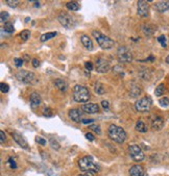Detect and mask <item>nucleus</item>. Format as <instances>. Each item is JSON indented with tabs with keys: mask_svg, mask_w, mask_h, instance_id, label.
<instances>
[{
	"mask_svg": "<svg viewBox=\"0 0 169 176\" xmlns=\"http://www.w3.org/2000/svg\"><path fill=\"white\" fill-rule=\"evenodd\" d=\"M128 152H130L131 158L135 161H142L145 158L144 152L138 145H131L128 147Z\"/></svg>",
	"mask_w": 169,
	"mask_h": 176,
	"instance_id": "9",
	"label": "nucleus"
},
{
	"mask_svg": "<svg viewBox=\"0 0 169 176\" xmlns=\"http://www.w3.org/2000/svg\"><path fill=\"white\" fill-rule=\"evenodd\" d=\"M117 57H118V60L120 63H130L133 60L130 49L125 46L119 47L118 51H117Z\"/></svg>",
	"mask_w": 169,
	"mask_h": 176,
	"instance_id": "8",
	"label": "nucleus"
},
{
	"mask_svg": "<svg viewBox=\"0 0 169 176\" xmlns=\"http://www.w3.org/2000/svg\"><path fill=\"white\" fill-rule=\"evenodd\" d=\"M136 130L139 131V132H146L147 131V127L146 125H145V123L143 121H137V123H136Z\"/></svg>",
	"mask_w": 169,
	"mask_h": 176,
	"instance_id": "22",
	"label": "nucleus"
},
{
	"mask_svg": "<svg viewBox=\"0 0 169 176\" xmlns=\"http://www.w3.org/2000/svg\"><path fill=\"white\" fill-rule=\"evenodd\" d=\"M50 145H51V147H52L53 149H55V150H58L60 149V144H58V142L55 140V139H50Z\"/></svg>",
	"mask_w": 169,
	"mask_h": 176,
	"instance_id": "34",
	"label": "nucleus"
},
{
	"mask_svg": "<svg viewBox=\"0 0 169 176\" xmlns=\"http://www.w3.org/2000/svg\"><path fill=\"white\" fill-rule=\"evenodd\" d=\"M93 37H95L97 44L101 47L102 49H111L114 47L115 42L112 39H110L109 37H105L104 34H102L101 32L97 31V30H93L92 31Z\"/></svg>",
	"mask_w": 169,
	"mask_h": 176,
	"instance_id": "4",
	"label": "nucleus"
},
{
	"mask_svg": "<svg viewBox=\"0 0 169 176\" xmlns=\"http://www.w3.org/2000/svg\"><path fill=\"white\" fill-rule=\"evenodd\" d=\"M8 163L9 167H11L12 169H16V168H17V165H16V161H14V158H9Z\"/></svg>",
	"mask_w": 169,
	"mask_h": 176,
	"instance_id": "38",
	"label": "nucleus"
},
{
	"mask_svg": "<svg viewBox=\"0 0 169 176\" xmlns=\"http://www.w3.org/2000/svg\"><path fill=\"white\" fill-rule=\"evenodd\" d=\"M81 43H83V45L85 46V48L86 49H88V50H92L93 49V42L88 36H86V34L81 36Z\"/></svg>",
	"mask_w": 169,
	"mask_h": 176,
	"instance_id": "18",
	"label": "nucleus"
},
{
	"mask_svg": "<svg viewBox=\"0 0 169 176\" xmlns=\"http://www.w3.org/2000/svg\"><path fill=\"white\" fill-rule=\"evenodd\" d=\"M108 135L112 141L118 143V144H122L125 142L126 140V132L120 126L117 125H110V127L108 128Z\"/></svg>",
	"mask_w": 169,
	"mask_h": 176,
	"instance_id": "1",
	"label": "nucleus"
},
{
	"mask_svg": "<svg viewBox=\"0 0 169 176\" xmlns=\"http://www.w3.org/2000/svg\"><path fill=\"white\" fill-rule=\"evenodd\" d=\"M55 86L60 91H62V92H66V91H67V89H68V83H66L64 79H61V78L55 79Z\"/></svg>",
	"mask_w": 169,
	"mask_h": 176,
	"instance_id": "20",
	"label": "nucleus"
},
{
	"mask_svg": "<svg viewBox=\"0 0 169 176\" xmlns=\"http://www.w3.org/2000/svg\"><path fill=\"white\" fill-rule=\"evenodd\" d=\"M137 13H138V15H139L140 17H143V18L148 17V14H149L148 2L144 1V0H140V1H138V3H137Z\"/></svg>",
	"mask_w": 169,
	"mask_h": 176,
	"instance_id": "10",
	"label": "nucleus"
},
{
	"mask_svg": "<svg viewBox=\"0 0 169 176\" xmlns=\"http://www.w3.org/2000/svg\"><path fill=\"white\" fill-rule=\"evenodd\" d=\"M151 105H152L151 99H150L148 96H146V97H143L136 101L135 109H136V111L139 112H146L150 109Z\"/></svg>",
	"mask_w": 169,
	"mask_h": 176,
	"instance_id": "5",
	"label": "nucleus"
},
{
	"mask_svg": "<svg viewBox=\"0 0 169 176\" xmlns=\"http://www.w3.org/2000/svg\"><path fill=\"white\" fill-rule=\"evenodd\" d=\"M78 167L83 172H93L97 173L99 171V167L97 164L94 163L92 156H85L78 161Z\"/></svg>",
	"mask_w": 169,
	"mask_h": 176,
	"instance_id": "2",
	"label": "nucleus"
},
{
	"mask_svg": "<svg viewBox=\"0 0 169 176\" xmlns=\"http://www.w3.org/2000/svg\"><path fill=\"white\" fill-rule=\"evenodd\" d=\"M86 138H87V139H88L89 141H91V142H92V141H94V139H95V137H94V135H93L91 132L86 133Z\"/></svg>",
	"mask_w": 169,
	"mask_h": 176,
	"instance_id": "42",
	"label": "nucleus"
},
{
	"mask_svg": "<svg viewBox=\"0 0 169 176\" xmlns=\"http://www.w3.org/2000/svg\"><path fill=\"white\" fill-rule=\"evenodd\" d=\"M66 6H67L68 9H70V11H79V8H81V5H79V3H78V2H76V1H69L67 4H66Z\"/></svg>",
	"mask_w": 169,
	"mask_h": 176,
	"instance_id": "21",
	"label": "nucleus"
},
{
	"mask_svg": "<svg viewBox=\"0 0 169 176\" xmlns=\"http://www.w3.org/2000/svg\"><path fill=\"white\" fill-rule=\"evenodd\" d=\"M6 4H8V6H11V8H16V6L19 4V1H17V0H6Z\"/></svg>",
	"mask_w": 169,
	"mask_h": 176,
	"instance_id": "35",
	"label": "nucleus"
},
{
	"mask_svg": "<svg viewBox=\"0 0 169 176\" xmlns=\"http://www.w3.org/2000/svg\"><path fill=\"white\" fill-rule=\"evenodd\" d=\"M34 4H35V8H39L40 6V2H34Z\"/></svg>",
	"mask_w": 169,
	"mask_h": 176,
	"instance_id": "46",
	"label": "nucleus"
},
{
	"mask_svg": "<svg viewBox=\"0 0 169 176\" xmlns=\"http://www.w3.org/2000/svg\"><path fill=\"white\" fill-rule=\"evenodd\" d=\"M164 92H165V86H164L163 83L159 84L158 86H157L156 91H154V94H156V96H162L164 94Z\"/></svg>",
	"mask_w": 169,
	"mask_h": 176,
	"instance_id": "26",
	"label": "nucleus"
},
{
	"mask_svg": "<svg viewBox=\"0 0 169 176\" xmlns=\"http://www.w3.org/2000/svg\"><path fill=\"white\" fill-rule=\"evenodd\" d=\"M20 37H21V39H22L23 41H27V40L29 39V37H30V31L29 30H27V29L22 30V32L20 34Z\"/></svg>",
	"mask_w": 169,
	"mask_h": 176,
	"instance_id": "28",
	"label": "nucleus"
},
{
	"mask_svg": "<svg viewBox=\"0 0 169 176\" xmlns=\"http://www.w3.org/2000/svg\"><path fill=\"white\" fill-rule=\"evenodd\" d=\"M95 92L97 93V94H99V95H102V94H104L105 93L104 86H103L100 83H95Z\"/></svg>",
	"mask_w": 169,
	"mask_h": 176,
	"instance_id": "25",
	"label": "nucleus"
},
{
	"mask_svg": "<svg viewBox=\"0 0 169 176\" xmlns=\"http://www.w3.org/2000/svg\"><path fill=\"white\" fill-rule=\"evenodd\" d=\"M166 63H167V64H169V55L167 56V57H166Z\"/></svg>",
	"mask_w": 169,
	"mask_h": 176,
	"instance_id": "47",
	"label": "nucleus"
},
{
	"mask_svg": "<svg viewBox=\"0 0 169 176\" xmlns=\"http://www.w3.org/2000/svg\"><path fill=\"white\" fill-rule=\"evenodd\" d=\"M4 30H5L8 34H13L14 31H15V27H14V24L12 22H6L5 24H4Z\"/></svg>",
	"mask_w": 169,
	"mask_h": 176,
	"instance_id": "24",
	"label": "nucleus"
},
{
	"mask_svg": "<svg viewBox=\"0 0 169 176\" xmlns=\"http://www.w3.org/2000/svg\"><path fill=\"white\" fill-rule=\"evenodd\" d=\"M151 127L154 130H161L164 127V119L160 116H154L151 120Z\"/></svg>",
	"mask_w": 169,
	"mask_h": 176,
	"instance_id": "12",
	"label": "nucleus"
},
{
	"mask_svg": "<svg viewBox=\"0 0 169 176\" xmlns=\"http://www.w3.org/2000/svg\"><path fill=\"white\" fill-rule=\"evenodd\" d=\"M9 18V14L8 11H2L1 14H0V21H1L2 23H4L5 24V22L8 20Z\"/></svg>",
	"mask_w": 169,
	"mask_h": 176,
	"instance_id": "29",
	"label": "nucleus"
},
{
	"mask_svg": "<svg viewBox=\"0 0 169 176\" xmlns=\"http://www.w3.org/2000/svg\"><path fill=\"white\" fill-rule=\"evenodd\" d=\"M90 129L93 130L95 133H97V135H100L101 133V129H100V126L99 125H91L90 126Z\"/></svg>",
	"mask_w": 169,
	"mask_h": 176,
	"instance_id": "32",
	"label": "nucleus"
},
{
	"mask_svg": "<svg viewBox=\"0 0 169 176\" xmlns=\"http://www.w3.org/2000/svg\"><path fill=\"white\" fill-rule=\"evenodd\" d=\"M96 70L99 73H105L110 70V63L104 58H98L96 60Z\"/></svg>",
	"mask_w": 169,
	"mask_h": 176,
	"instance_id": "11",
	"label": "nucleus"
},
{
	"mask_svg": "<svg viewBox=\"0 0 169 176\" xmlns=\"http://www.w3.org/2000/svg\"><path fill=\"white\" fill-rule=\"evenodd\" d=\"M5 139H6V137H5V133H4V131H0V142H1V144H3L4 142H5Z\"/></svg>",
	"mask_w": 169,
	"mask_h": 176,
	"instance_id": "41",
	"label": "nucleus"
},
{
	"mask_svg": "<svg viewBox=\"0 0 169 176\" xmlns=\"http://www.w3.org/2000/svg\"><path fill=\"white\" fill-rule=\"evenodd\" d=\"M12 137L14 138V140H15L16 142H17L21 147H22V148H24V149H27L28 148L27 142L25 141V139L22 137V135H20L17 132H14V133H12Z\"/></svg>",
	"mask_w": 169,
	"mask_h": 176,
	"instance_id": "15",
	"label": "nucleus"
},
{
	"mask_svg": "<svg viewBox=\"0 0 169 176\" xmlns=\"http://www.w3.org/2000/svg\"><path fill=\"white\" fill-rule=\"evenodd\" d=\"M78 176H85L84 174H81V175H78Z\"/></svg>",
	"mask_w": 169,
	"mask_h": 176,
	"instance_id": "48",
	"label": "nucleus"
},
{
	"mask_svg": "<svg viewBox=\"0 0 169 176\" xmlns=\"http://www.w3.org/2000/svg\"><path fill=\"white\" fill-rule=\"evenodd\" d=\"M131 176H145L144 168L140 165H135L130 169Z\"/></svg>",
	"mask_w": 169,
	"mask_h": 176,
	"instance_id": "14",
	"label": "nucleus"
},
{
	"mask_svg": "<svg viewBox=\"0 0 169 176\" xmlns=\"http://www.w3.org/2000/svg\"><path fill=\"white\" fill-rule=\"evenodd\" d=\"M56 34H58V32H48V34H44L41 36L40 40H41V42H46V41H48V40L55 37Z\"/></svg>",
	"mask_w": 169,
	"mask_h": 176,
	"instance_id": "23",
	"label": "nucleus"
},
{
	"mask_svg": "<svg viewBox=\"0 0 169 176\" xmlns=\"http://www.w3.org/2000/svg\"><path fill=\"white\" fill-rule=\"evenodd\" d=\"M0 89H1V92L2 93H8L9 91V86L8 83H1L0 84Z\"/></svg>",
	"mask_w": 169,
	"mask_h": 176,
	"instance_id": "31",
	"label": "nucleus"
},
{
	"mask_svg": "<svg viewBox=\"0 0 169 176\" xmlns=\"http://www.w3.org/2000/svg\"><path fill=\"white\" fill-rule=\"evenodd\" d=\"M69 118L71 119L72 121L74 122H77V123H81V112L76 109H70L69 111Z\"/></svg>",
	"mask_w": 169,
	"mask_h": 176,
	"instance_id": "16",
	"label": "nucleus"
},
{
	"mask_svg": "<svg viewBox=\"0 0 169 176\" xmlns=\"http://www.w3.org/2000/svg\"><path fill=\"white\" fill-rule=\"evenodd\" d=\"M73 99L74 101L79 103L88 102L89 99H90V92L86 86L76 84L73 88Z\"/></svg>",
	"mask_w": 169,
	"mask_h": 176,
	"instance_id": "3",
	"label": "nucleus"
},
{
	"mask_svg": "<svg viewBox=\"0 0 169 176\" xmlns=\"http://www.w3.org/2000/svg\"><path fill=\"white\" fill-rule=\"evenodd\" d=\"M101 105H102V107H103L104 109H109V107H110L109 102L105 101V100H102V101H101Z\"/></svg>",
	"mask_w": 169,
	"mask_h": 176,
	"instance_id": "43",
	"label": "nucleus"
},
{
	"mask_svg": "<svg viewBox=\"0 0 169 176\" xmlns=\"http://www.w3.org/2000/svg\"><path fill=\"white\" fill-rule=\"evenodd\" d=\"M154 8L160 13H164V11H168L169 9V1H159L156 3Z\"/></svg>",
	"mask_w": 169,
	"mask_h": 176,
	"instance_id": "17",
	"label": "nucleus"
},
{
	"mask_svg": "<svg viewBox=\"0 0 169 176\" xmlns=\"http://www.w3.org/2000/svg\"><path fill=\"white\" fill-rule=\"evenodd\" d=\"M158 41L160 42V44L162 45V47L166 48V45H167V43H166V37H165V36H160L158 37Z\"/></svg>",
	"mask_w": 169,
	"mask_h": 176,
	"instance_id": "33",
	"label": "nucleus"
},
{
	"mask_svg": "<svg viewBox=\"0 0 169 176\" xmlns=\"http://www.w3.org/2000/svg\"><path fill=\"white\" fill-rule=\"evenodd\" d=\"M36 142L37 143H39V144H41V145H45L46 144V141L43 139V138H41V137H37L36 138Z\"/></svg>",
	"mask_w": 169,
	"mask_h": 176,
	"instance_id": "40",
	"label": "nucleus"
},
{
	"mask_svg": "<svg viewBox=\"0 0 169 176\" xmlns=\"http://www.w3.org/2000/svg\"><path fill=\"white\" fill-rule=\"evenodd\" d=\"M58 20L62 26H64L65 28H68V29H71V28H73L75 26L74 18L71 15H69L68 13H65V11H63V13H61L58 15Z\"/></svg>",
	"mask_w": 169,
	"mask_h": 176,
	"instance_id": "6",
	"label": "nucleus"
},
{
	"mask_svg": "<svg viewBox=\"0 0 169 176\" xmlns=\"http://www.w3.org/2000/svg\"><path fill=\"white\" fill-rule=\"evenodd\" d=\"M142 29H143V32H144L147 37L151 36V34H154V29H152L149 25H144V26L142 27Z\"/></svg>",
	"mask_w": 169,
	"mask_h": 176,
	"instance_id": "27",
	"label": "nucleus"
},
{
	"mask_svg": "<svg viewBox=\"0 0 169 176\" xmlns=\"http://www.w3.org/2000/svg\"><path fill=\"white\" fill-rule=\"evenodd\" d=\"M32 66H34L35 68H38L40 66V62L37 58H34V60H32Z\"/></svg>",
	"mask_w": 169,
	"mask_h": 176,
	"instance_id": "45",
	"label": "nucleus"
},
{
	"mask_svg": "<svg viewBox=\"0 0 169 176\" xmlns=\"http://www.w3.org/2000/svg\"><path fill=\"white\" fill-rule=\"evenodd\" d=\"M41 104V97L38 93H32L30 95V105L31 107H37Z\"/></svg>",
	"mask_w": 169,
	"mask_h": 176,
	"instance_id": "19",
	"label": "nucleus"
},
{
	"mask_svg": "<svg viewBox=\"0 0 169 176\" xmlns=\"http://www.w3.org/2000/svg\"><path fill=\"white\" fill-rule=\"evenodd\" d=\"M159 103H160L161 106L166 107V106H168L169 105V99L167 97H163V98H161V99L159 100Z\"/></svg>",
	"mask_w": 169,
	"mask_h": 176,
	"instance_id": "30",
	"label": "nucleus"
},
{
	"mask_svg": "<svg viewBox=\"0 0 169 176\" xmlns=\"http://www.w3.org/2000/svg\"><path fill=\"white\" fill-rule=\"evenodd\" d=\"M43 115L45 117H52V115H53V112H52V111H51L50 109H48V107H47V109H44V111H43Z\"/></svg>",
	"mask_w": 169,
	"mask_h": 176,
	"instance_id": "36",
	"label": "nucleus"
},
{
	"mask_svg": "<svg viewBox=\"0 0 169 176\" xmlns=\"http://www.w3.org/2000/svg\"><path fill=\"white\" fill-rule=\"evenodd\" d=\"M85 67H86V69L88 70V71H92L93 70V64L91 62L85 63Z\"/></svg>",
	"mask_w": 169,
	"mask_h": 176,
	"instance_id": "39",
	"label": "nucleus"
},
{
	"mask_svg": "<svg viewBox=\"0 0 169 176\" xmlns=\"http://www.w3.org/2000/svg\"><path fill=\"white\" fill-rule=\"evenodd\" d=\"M23 63L24 62H23L22 58H17V57L14 58V64L16 65V67H21L23 65Z\"/></svg>",
	"mask_w": 169,
	"mask_h": 176,
	"instance_id": "37",
	"label": "nucleus"
},
{
	"mask_svg": "<svg viewBox=\"0 0 169 176\" xmlns=\"http://www.w3.org/2000/svg\"><path fill=\"white\" fill-rule=\"evenodd\" d=\"M18 80H20L23 83H36V76L32 72L26 71V70H21L16 75Z\"/></svg>",
	"mask_w": 169,
	"mask_h": 176,
	"instance_id": "7",
	"label": "nucleus"
},
{
	"mask_svg": "<svg viewBox=\"0 0 169 176\" xmlns=\"http://www.w3.org/2000/svg\"><path fill=\"white\" fill-rule=\"evenodd\" d=\"M81 109L87 114H96L99 111V107L95 103H85L81 106Z\"/></svg>",
	"mask_w": 169,
	"mask_h": 176,
	"instance_id": "13",
	"label": "nucleus"
},
{
	"mask_svg": "<svg viewBox=\"0 0 169 176\" xmlns=\"http://www.w3.org/2000/svg\"><path fill=\"white\" fill-rule=\"evenodd\" d=\"M94 120L93 119H83L81 120V123L83 124H91V123H93Z\"/></svg>",
	"mask_w": 169,
	"mask_h": 176,
	"instance_id": "44",
	"label": "nucleus"
}]
</instances>
